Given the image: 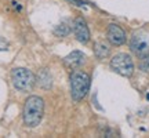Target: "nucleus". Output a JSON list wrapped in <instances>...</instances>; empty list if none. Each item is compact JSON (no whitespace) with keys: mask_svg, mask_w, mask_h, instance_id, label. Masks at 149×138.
I'll list each match as a JSON object with an SVG mask.
<instances>
[{"mask_svg":"<svg viewBox=\"0 0 149 138\" xmlns=\"http://www.w3.org/2000/svg\"><path fill=\"white\" fill-rule=\"evenodd\" d=\"M107 37L109 43L113 44V46H122L126 43L127 40V36H126V32L123 31L122 28L116 25V24H111L107 29Z\"/></svg>","mask_w":149,"mask_h":138,"instance_id":"nucleus-6","label":"nucleus"},{"mask_svg":"<svg viewBox=\"0 0 149 138\" xmlns=\"http://www.w3.org/2000/svg\"><path fill=\"white\" fill-rule=\"evenodd\" d=\"M24 123L28 127H36L42 122L44 115V101L40 97L32 95L25 101L24 106Z\"/></svg>","mask_w":149,"mask_h":138,"instance_id":"nucleus-1","label":"nucleus"},{"mask_svg":"<svg viewBox=\"0 0 149 138\" xmlns=\"http://www.w3.org/2000/svg\"><path fill=\"white\" fill-rule=\"evenodd\" d=\"M70 31H72V28H70L69 22L64 21V22H61V24H58V25L55 26L54 33H55L57 36H59V37H64V36H68V35L70 33Z\"/></svg>","mask_w":149,"mask_h":138,"instance_id":"nucleus-11","label":"nucleus"},{"mask_svg":"<svg viewBox=\"0 0 149 138\" xmlns=\"http://www.w3.org/2000/svg\"><path fill=\"white\" fill-rule=\"evenodd\" d=\"M111 68L120 76L130 77L134 73V62L131 57L126 53H119L111 59Z\"/></svg>","mask_w":149,"mask_h":138,"instance_id":"nucleus-4","label":"nucleus"},{"mask_svg":"<svg viewBox=\"0 0 149 138\" xmlns=\"http://www.w3.org/2000/svg\"><path fill=\"white\" fill-rule=\"evenodd\" d=\"M36 83L44 90H50L53 87V76L48 69L43 68L39 70V73L36 76Z\"/></svg>","mask_w":149,"mask_h":138,"instance_id":"nucleus-9","label":"nucleus"},{"mask_svg":"<svg viewBox=\"0 0 149 138\" xmlns=\"http://www.w3.org/2000/svg\"><path fill=\"white\" fill-rule=\"evenodd\" d=\"M11 82H13V86L18 91L28 93L33 89V86L36 83V77L29 69L15 68L11 72Z\"/></svg>","mask_w":149,"mask_h":138,"instance_id":"nucleus-3","label":"nucleus"},{"mask_svg":"<svg viewBox=\"0 0 149 138\" xmlns=\"http://www.w3.org/2000/svg\"><path fill=\"white\" fill-rule=\"evenodd\" d=\"M73 32H74V36L77 39V42L80 43H87L90 40V29L87 26V24L86 21L79 17V18H76L73 22Z\"/></svg>","mask_w":149,"mask_h":138,"instance_id":"nucleus-7","label":"nucleus"},{"mask_svg":"<svg viewBox=\"0 0 149 138\" xmlns=\"http://www.w3.org/2000/svg\"><path fill=\"white\" fill-rule=\"evenodd\" d=\"M90 76L81 72V70H74L70 73V93H72V100L76 102L81 101L87 93L90 90Z\"/></svg>","mask_w":149,"mask_h":138,"instance_id":"nucleus-2","label":"nucleus"},{"mask_svg":"<svg viewBox=\"0 0 149 138\" xmlns=\"http://www.w3.org/2000/svg\"><path fill=\"white\" fill-rule=\"evenodd\" d=\"M86 54L81 53V51H72L70 54H68L66 57L64 58V64L70 69H76L81 66V65L86 62Z\"/></svg>","mask_w":149,"mask_h":138,"instance_id":"nucleus-8","label":"nucleus"},{"mask_svg":"<svg viewBox=\"0 0 149 138\" xmlns=\"http://www.w3.org/2000/svg\"><path fill=\"white\" fill-rule=\"evenodd\" d=\"M94 53H95L97 58L105 59L111 53V48L105 42H97L94 44Z\"/></svg>","mask_w":149,"mask_h":138,"instance_id":"nucleus-10","label":"nucleus"},{"mask_svg":"<svg viewBox=\"0 0 149 138\" xmlns=\"http://www.w3.org/2000/svg\"><path fill=\"white\" fill-rule=\"evenodd\" d=\"M139 69H141L142 72L149 73V54H146L145 57L141 58V61H139Z\"/></svg>","mask_w":149,"mask_h":138,"instance_id":"nucleus-12","label":"nucleus"},{"mask_svg":"<svg viewBox=\"0 0 149 138\" xmlns=\"http://www.w3.org/2000/svg\"><path fill=\"white\" fill-rule=\"evenodd\" d=\"M130 50L139 58L149 54V32L138 31L133 33L130 39Z\"/></svg>","mask_w":149,"mask_h":138,"instance_id":"nucleus-5","label":"nucleus"},{"mask_svg":"<svg viewBox=\"0 0 149 138\" xmlns=\"http://www.w3.org/2000/svg\"><path fill=\"white\" fill-rule=\"evenodd\" d=\"M8 47H10L8 42L6 39H3V37H0V51H7Z\"/></svg>","mask_w":149,"mask_h":138,"instance_id":"nucleus-13","label":"nucleus"},{"mask_svg":"<svg viewBox=\"0 0 149 138\" xmlns=\"http://www.w3.org/2000/svg\"><path fill=\"white\" fill-rule=\"evenodd\" d=\"M69 1L74 3L76 6H84V4H86V1H84V0H69Z\"/></svg>","mask_w":149,"mask_h":138,"instance_id":"nucleus-14","label":"nucleus"}]
</instances>
